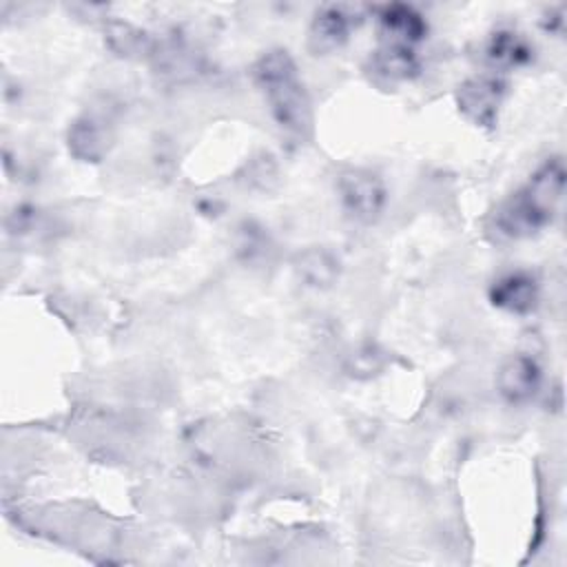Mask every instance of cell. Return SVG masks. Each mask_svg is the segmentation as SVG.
I'll use <instances>...</instances> for the list:
<instances>
[{"mask_svg":"<svg viewBox=\"0 0 567 567\" xmlns=\"http://www.w3.org/2000/svg\"><path fill=\"white\" fill-rule=\"evenodd\" d=\"M146 33L133 29L131 24H113L109 29V42L111 47L122 55H133L146 49Z\"/></svg>","mask_w":567,"mask_h":567,"instance_id":"4fadbf2b","label":"cell"},{"mask_svg":"<svg viewBox=\"0 0 567 567\" xmlns=\"http://www.w3.org/2000/svg\"><path fill=\"white\" fill-rule=\"evenodd\" d=\"M69 148L80 159H97L104 151V131L102 126L91 120L82 117L78 120L69 131Z\"/></svg>","mask_w":567,"mask_h":567,"instance_id":"7c38bea8","label":"cell"},{"mask_svg":"<svg viewBox=\"0 0 567 567\" xmlns=\"http://www.w3.org/2000/svg\"><path fill=\"white\" fill-rule=\"evenodd\" d=\"M489 299L496 308H503L514 315L529 312L538 299L536 279L529 272H507L494 281L489 288Z\"/></svg>","mask_w":567,"mask_h":567,"instance_id":"5b68a950","label":"cell"},{"mask_svg":"<svg viewBox=\"0 0 567 567\" xmlns=\"http://www.w3.org/2000/svg\"><path fill=\"white\" fill-rule=\"evenodd\" d=\"M565 184V168L560 159L545 162L527 182L514 193L494 215L496 233L507 239L529 237L540 230L554 215Z\"/></svg>","mask_w":567,"mask_h":567,"instance_id":"6da1fadb","label":"cell"},{"mask_svg":"<svg viewBox=\"0 0 567 567\" xmlns=\"http://www.w3.org/2000/svg\"><path fill=\"white\" fill-rule=\"evenodd\" d=\"M295 268H297L299 277H303L315 288L330 286L337 279V272H339L337 259L328 250H323V248L303 250L297 257Z\"/></svg>","mask_w":567,"mask_h":567,"instance_id":"30bf717a","label":"cell"},{"mask_svg":"<svg viewBox=\"0 0 567 567\" xmlns=\"http://www.w3.org/2000/svg\"><path fill=\"white\" fill-rule=\"evenodd\" d=\"M372 69H374L381 78H385V80H390V82H399V80H410L412 75H416V71H419V60H416L412 47L385 42V44L374 53Z\"/></svg>","mask_w":567,"mask_h":567,"instance_id":"9c48e42d","label":"cell"},{"mask_svg":"<svg viewBox=\"0 0 567 567\" xmlns=\"http://www.w3.org/2000/svg\"><path fill=\"white\" fill-rule=\"evenodd\" d=\"M487 58L496 66H520L529 62L532 49L529 44L514 31H498L492 35L487 44Z\"/></svg>","mask_w":567,"mask_h":567,"instance_id":"8fae6325","label":"cell"},{"mask_svg":"<svg viewBox=\"0 0 567 567\" xmlns=\"http://www.w3.org/2000/svg\"><path fill=\"white\" fill-rule=\"evenodd\" d=\"M498 392L509 401V403H523L534 396L540 383V370L532 357L518 354L512 357L509 361L503 363L498 370Z\"/></svg>","mask_w":567,"mask_h":567,"instance_id":"8992f818","label":"cell"},{"mask_svg":"<svg viewBox=\"0 0 567 567\" xmlns=\"http://www.w3.org/2000/svg\"><path fill=\"white\" fill-rule=\"evenodd\" d=\"M385 42L414 47L425 38V20L408 4H388L379 16Z\"/></svg>","mask_w":567,"mask_h":567,"instance_id":"ba28073f","label":"cell"},{"mask_svg":"<svg viewBox=\"0 0 567 567\" xmlns=\"http://www.w3.org/2000/svg\"><path fill=\"white\" fill-rule=\"evenodd\" d=\"M503 93L505 84L496 75H476L458 86L456 104L470 122L478 126H492L496 122Z\"/></svg>","mask_w":567,"mask_h":567,"instance_id":"277c9868","label":"cell"},{"mask_svg":"<svg viewBox=\"0 0 567 567\" xmlns=\"http://www.w3.org/2000/svg\"><path fill=\"white\" fill-rule=\"evenodd\" d=\"M339 193L346 210L359 221L379 217L385 204V188L381 179L363 168H350L339 175Z\"/></svg>","mask_w":567,"mask_h":567,"instance_id":"3957f363","label":"cell"},{"mask_svg":"<svg viewBox=\"0 0 567 567\" xmlns=\"http://www.w3.org/2000/svg\"><path fill=\"white\" fill-rule=\"evenodd\" d=\"M252 75L277 124L292 135H306L312 124L310 100L288 51L264 53L252 66Z\"/></svg>","mask_w":567,"mask_h":567,"instance_id":"7a4b0ae2","label":"cell"},{"mask_svg":"<svg viewBox=\"0 0 567 567\" xmlns=\"http://www.w3.org/2000/svg\"><path fill=\"white\" fill-rule=\"evenodd\" d=\"M352 363H354L352 370H357V372H372L381 365V357L372 348H368V350H361L359 354H354Z\"/></svg>","mask_w":567,"mask_h":567,"instance_id":"5bb4252c","label":"cell"},{"mask_svg":"<svg viewBox=\"0 0 567 567\" xmlns=\"http://www.w3.org/2000/svg\"><path fill=\"white\" fill-rule=\"evenodd\" d=\"M350 27H352V18L346 11V7H337V4L323 7L310 24V35H308L310 49L315 53H330L339 49L348 40Z\"/></svg>","mask_w":567,"mask_h":567,"instance_id":"52a82bcc","label":"cell"}]
</instances>
